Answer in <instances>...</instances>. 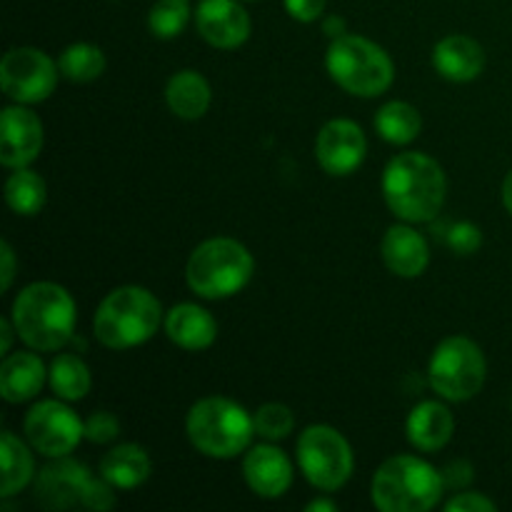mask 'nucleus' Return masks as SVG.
<instances>
[{
	"mask_svg": "<svg viewBox=\"0 0 512 512\" xmlns=\"http://www.w3.org/2000/svg\"><path fill=\"white\" fill-rule=\"evenodd\" d=\"M448 193L445 173L430 155L400 153L383 173L388 208L405 223H428L440 213Z\"/></svg>",
	"mask_w": 512,
	"mask_h": 512,
	"instance_id": "f257e3e1",
	"label": "nucleus"
},
{
	"mask_svg": "<svg viewBox=\"0 0 512 512\" xmlns=\"http://www.w3.org/2000/svg\"><path fill=\"white\" fill-rule=\"evenodd\" d=\"M13 325L28 348L60 350L73 340L75 303L65 288L55 283H33L18 293L13 303Z\"/></svg>",
	"mask_w": 512,
	"mask_h": 512,
	"instance_id": "f03ea898",
	"label": "nucleus"
},
{
	"mask_svg": "<svg viewBox=\"0 0 512 512\" xmlns=\"http://www.w3.org/2000/svg\"><path fill=\"white\" fill-rule=\"evenodd\" d=\"M158 298L140 285H123L105 295L95 310V338L110 350H128L153 338L160 328Z\"/></svg>",
	"mask_w": 512,
	"mask_h": 512,
	"instance_id": "7ed1b4c3",
	"label": "nucleus"
},
{
	"mask_svg": "<svg viewBox=\"0 0 512 512\" xmlns=\"http://www.w3.org/2000/svg\"><path fill=\"white\" fill-rule=\"evenodd\" d=\"M370 493L383 512H428L443 495V475L415 455H395L378 468Z\"/></svg>",
	"mask_w": 512,
	"mask_h": 512,
	"instance_id": "20e7f679",
	"label": "nucleus"
},
{
	"mask_svg": "<svg viewBox=\"0 0 512 512\" xmlns=\"http://www.w3.org/2000/svg\"><path fill=\"white\" fill-rule=\"evenodd\" d=\"M253 255L233 238H210L190 253L185 278L200 298L220 300L240 293L253 278Z\"/></svg>",
	"mask_w": 512,
	"mask_h": 512,
	"instance_id": "39448f33",
	"label": "nucleus"
},
{
	"mask_svg": "<svg viewBox=\"0 0 512 512\" xmlns=\"http://www.w3.org/2000/svg\"><path fill=\"white\" fill-rule=\"evenodd\" d=\"M188 438L208 458L230 460L243 453L255 435V423L243 405L228 398H203L190 408Z\"/></svg>",
	"mask_w": 512,
	"mask_h": 512,
	"instance_id": "423d86ee",
	"label": "nucleus"
},
{
	"mask_svg": "<svg viewBox=\"0 0 512 512\" xmlns=\"http://www.w3.org/2000/svg\"><path fill=\"white\" fill-rule=\"evenodd\" d=\"M325 65L335 83L350 95L375 98L393 85V60L380 45L360 35H340L330 43Z\"/></svg>",
	"mask_w": 512,
	"mask_h": 512,
	"instance_id": "0eeeda50",
	"label": "nucleus"
},
{
	"mask_svg": "<svg viewBox=\"0 0 512 512\" xmlns=\"http://www.w3.org/2000/svg\"><path fill=\"white\" fill-rule=\"evenodd\" d=\"M485 375H488V363L483 350L473 340L460 335L443 340L430 358V388L450 403L475 398L483 390Z\"/></svg>",
	"mask_w": 512,
	"mask_h": 512,
	"instance_id": "6e6552de",
	"label": "nucleus"
},
{
	"mask_svg": "<svg viewBox=\"0 0 512 512\" xmlns=\"http://www.w3.org/2000/svg\"><path fill=\"white\" fill-rule=\"evenodd\" d=\"M298 463L318 490H340L353 475V450L330 425H310L300 433Z\"/></svg>",
	"mask_w": 512,
	"mask_h": 512,
	"instance_id": "1a4fd4ad",
	"label": "nucleus"
},
{
	"mask_svg": "<svg viewBox=\"0 0 512 512\" xmlns=\"http://www.w3.org/2000/svg\"><path fill=\"white\" fill-rule=\"evenodd\" d=\"M60 68L38 48H13L0 63V83L15 103H40L58 83Z\"/></svg>",
	"mask_w": 512,
	"mask_h": 512,
	"instance_id": "9d476101",
	"label": "nucleus"
},
{
	"mask_svg": "<svg viewBox=\"0 0 512 512\" xmlns=\"http://www.w3.org/2000/svg\"><path fill=\"white\" fill-rule=\"evenodd\" d=\"M25 438L35 453L45 458H65L73 453L80 438H85V423L68 405L58 400H43L25 415Z\"/></svg>",
	"mask_w": 512,
	"mask_h": 512,
	"instance_id": "9b49d317",
	"label": "nucleus"
},
{
	"mask_svg": "<svg viewBox=\"0 0 512 512\" xmlns=\"http://www.w3.org/2000/svg\"><path fill=\"white\" fill-rule=\"evenodd\" d=\"M365 135L358 123L353 120H330L315 140V158H318L320 168L328 175H350L360 168L365 160Z\"/></svg>",
	"mask_w": 512,
	"mask_h": 512,
	"instance_id": "f8f14e48",
	"label": "nucleus"
},
{
	"mask_svg": "<svg viewBox=\"0 0 512 512\" xmlns=\"http://www.w3.org/2000/svg\"><path fill=\"white\" fill-rule=\"evenodd\" d=\"M3 133H0V163L5 168H25L38 158L43 148V123L23 103L3 110Z\"/></svg>",
	"mask_w": 512,
	"mask_h": 512,
	"instance_id": "ddd939ff",
	"label": "nucleus"
},
{
	"mask_svg": "<svg viewBox=\"0 0 512 512\" xmlns=\"http://www.w3.org/2000/svg\"><path fill=\"white\" fill-rule=\"evenodd\" d=\"M198 33L213 48H238L250 35V18L238 0H203L195 10Z\"/></svg>",
	"mask_w": 512,
	"mask_h": 512,
	"instance_id": "4468645a",
	"label": "nucleus"
},
{
	"mask_svg": "<svg viewBox=\"0 0 512 512\" xmlns=\"http://www.w3.org/2000/svg\"><path fill=\"white\" fill-rule=\"evenodd\" d=\"M88 478L90 473L85 465L68 458H58L55 463L45 465L38 478H35V503L43 505L45 510L73 508L83 498V488Z\"/></svg>",
	"mask_w": 512,
	"mask_h": 512,
	"instance_id": "2eb2a0df",
	"label": "nucleus"
},
{
	"mask_svg": "<svg viewBox=\"0 0 512 512\" xmlns=\"http://www.w3.org/2000/svg\"><path fill=\"white\" fill-rule=\"evenodd\" d=\"M243 473L250 490L260 498H280L293 485V465L285 458L283 450L273 445H258L250 450L245 455Z\"/></svg>",
	"mask_w": 512,
	"mask_h": 512,
	"instance_id": "dca6fc26",
	"label": "nucleus"
},
{
	"mask_svg": "<svg viewBox=\"0 0 512 512\" xmlns=\"http://www.w3.org/2000/svg\"><path fill=\"white\" fill-rule=\"evenodd\" d=\"M380 255H383L390 273L400 275V278H418L428 268V240L410 225H393L385 233Z\"/></svg>",
	"mask_w": 512,
	"mask_h": 512,
	"instance_id": "f3484780",
	"label": "nucleus"
},
{
	"mask_svg": "<svg viewBox=\"0 0 512 512\" xmlns=\"http://www.w3.org/2000/svg\"><path fill=\"white\" fill-rule=\"evenodd\" d=\"M433 65L443 78L453 83H468L483 73L485 53L478 40L468 35H448L435 45Z\"/></svg>",
	"mask_w": 512,
	"mask_h": 512,
	"instance_id": "a211bd4d",
	"label": "nucleus"
},
{
	"mask_svg": "<svg viewBox=\"0 0 512 512\" xmlns=\"http://www.w3.org/2000/svg\"><path fill=\"white\" fill-rule=\"evenodd\" d=\"M165 333H168V338L178 348L193 350L195 353V350H205L215 343V338H218V323L200 305L183 303L175 305L165 315Z\"/></svg>",
	"mask_w": 512,
	"mask_h": 512,
	"instance_id": "6ab92c4d",
	"label": "nucleus"
},
{
	"mask_svg": "<svg viewBox=\"0 0 512 512\" xmlns=\"http://www.w3.org/2000/svg\"><path fill=\"white\" fill-rule=\"evenodd\" d=\"M455 418L445 405L428 400V403L415 405V410L408 418V438L410 443L425 453L445 448L448 440L453 438Z\"/></svg>",
	"mask_w": 512,
	"mask_h": 512,
	"instance_id": "aec40b11",
	"label": "nucleus"
},
{
	"mask_svg": "<svg viewBox=\"0 0 512 512\" xmlns=\"http://www.w3.org/2000/svg\"><path fill=\"white\" fill-rule=\"evenodd\" d=\"M45 383V365L35 353L8 355L0 368V395L8 403L35 398Z\"/></svg>",
	"mask_w": 512,
	"mask_h": 512,
	"instance_id": "412c9836",
	"label": "nucleus"
},
{
	"mask_svg": "<svg viewBox=\"0 0 512 512\" xmlns=\"http://www.w3.org/2000/svg\"><path fill=\"white\" fill-rule=\"evenodd\" d=\"M150 470L153 465H150L148 453L133 443L118 445L100 460V478L123 490L138 488L140 483H145L150 478Z\"/></svg>",
	"mask_w": 512,
	"mask_h": 512,
	"instance_id": "4be33fe9",
	"label": "nucleus"
},
{
	"mask_svg": "<svg viewBox=\"0 0 512 512\" xmlns=\"http://www.w3.org/2000/svg\"><path fill=\"white\" fill-rule=\"evenodd\" d=\"M165 100L173 115L183 120H198L210 108V85L195 70H180L165 88Z\"/></svg>",
	"mask_w": 512,
	"mask_h": 512,
	"instance_id": "5701e85b",
	"label": "nucleus"
},
{
	"mask_svg": "<svg viewBox=\"0 0 512 512\" xmlns=\"http://www.w3.org/2000/svg\"><path fill=\"white\" fill-rule=\"evenodd\" d=\"M375 130L388 143L405 145L418 138L420 130H423V118H420V113L410 103L393 100V103H385L378 110V115H375Z\"/></svg>",
	"mask_w": 512,
	"mask_h": 512,
	"instance_id": "b1692460",
	"label": "nucleus"
},
{
	"mask_svg": "<svg viewBox=\"0 0 512 512\" xmlns=\"http://www.w3.org/2000/svg\"><path fill=\"white\" fill-rule=\"evenodd\" d=\"M0 450H3V498H13L33 480V455L10 430L3 433Z\"/></svg>",
	"mask_w": 512,
	"mask_h": 512,
	"instance_id": "393cba45",
	"label": "nucleus"
},
{
	"mask_svg": "<svg viewBox=\"0 0 512 512\" xmlns=\"http://www.w3.org/2000/svg\"><path fill=\"white\" fill-rule=\"evenodd\" d=\"M50 388L60 400H80L90 390V370L78 355L63 353L50 365Z\"/></svg>",
	"mask_w": 512,
	"mask_h": 512,
	"instance_id": "a878e982",
	"label": "nucleus"
},
{
	"mask_svg": "<svg viewBox=\"0 0 512 512\" xmlns=\"http://www.w3.org/2000/svg\"><path fill=\"white\" fill-rule=\"evenodd\" d=\"M5 200L18 215H35L45 205V180L35 170L18 168L5 183Z\"/></svg>",
	"mask_w": 512,
	"mask_h": 512,
	"instance_id": "bb28decb",
	"label": "nucleus"
},
{
	"mask_svg": "<svg viewBox=\"0 0 512 512\" xmlns=\"http://www.w3.org/2000/svg\"><path fill=\"white\" fill-rule=\"evenodd\" d=\"M60 75L73 83H90V80L100 78L105 70V55L103 50L95 48L90 43H75L65 48L60 55Z\"/></svg>",
	"mask_w": 512,
	"mask_h": 512,
	"instance_id": "cd10ccee",
	"label": "nucleus"
},
{
	"mask_svg": "<svg viewBox=\"0 0 512 512\" xmlns=\"http://www.w3.org/2000/svg\"><path fill=\"white\" fill-rule=\"evenodd\" d=\"M190 18V5L188 0H158V3L150 8L148 25L150 33L155 38L170 40L175 35L183 33V28L188 25Z\"/></svg>",
	"mask_w": 512,
	"mask_h": 512,
	"instance_id": "c85d7f7f",
	"label": "nucleus"
},
{
	"mask_svg": "<svg viewBox=\"0 0 512 512\" xmlns=\"http://www.w3.org/2000/svg\"><path fill=\"white\" fill-rule=\"evenodd\" d=\"M255 433L265 440H280L288 438L295 428V418L290 413L288 405L280 403H268L263 408H258V413L253 415Z\"/></svg>",
	"mask_w": 512,
	"mask_h": 512,
	"instance_id": "c756f323",
	"label": "nucleus"
},
{
	"mask_svg": "<svg viewBox=\"0 0 512 512\" xmlns=\"http://www.w3.org/2000/svg\"><path fill=\"white\" fill-rule=\"evenodd\" d=\"M115 485H110L108 480H95L88 478L83 488V498H80V505H85L88 510H98L105 512L110 508H115V493H113Z\"/></svg>",
	"mask_w": 512,
	"mask_h": 512,
	"instance_id": "7c9ffc66",
	"label": "nucleus"
},
{
	"mask_svg": "<svg viewBox=\"0 0 512 512\" xmlns=\"http://www.w3.org/2000/svg\"><path fill=\"white\" fill-rule=\"evenodd\" d=\"M120 433V425L115 420V415L110 413H93L88 420H85V438L90 443H110V440L118 438Z\"/></svg>",
	"mask_w": 512,
	"mask_h": 512,
	"instance_id": "2f4dec72",
	"label": "nucleus"
},
{
	"mask_svg": "<svg viewBox=\"0 0 512 512\" xmlns=\"http://www.w3.org/2000/svg\"><path fill=\"white\" fill-rule=\"evenodd\" d=\"M448 245L460 255H470L483 245V233H480L478 225L473 223H458L450 228L448 233Z\"/></svg>",
	"mask_w": 512,
	"mask_h": 512,
	"instance_id": "473e14b6",
	"label": "nucleus"
},
{
	"mask_svg": "<svg viewBox=\"0 0 512 512\" xmlns=\"http://www.w3.org/2000/svg\"><path fill=\"white\" fill-rule=\"evenodd\" d=\"M448 512H493L495 503L480 493H460L445 505Z\"/></svg>",
	"mask_w": 512,
	"mask_h": 512,
	"instance_id": "72a5a7b5",
	"label": "nucleus"
},
{
	"mask_svg": "<svg viewBox=\"0 0 512 512\" xmlns=\"http://www.w3.org/2000/svg\"><path fill=\"white\" fill-rule=\"evenodd\" d=\"M285 8L300 23H313L323 15L325 0H285Z\"/></svg>",
	"mask_w": 512,
	"mask_h": 512,
	"instance_id": "f704fd0d",
	"label": "nucleus"
},
{
	"mask_svg": "<svg viewBox=\"0 0 512 512\" xmlns=\"http://www.w3.org/2000/svg\"><path fill=\"white\" fill-rule=\"evenodd\" d=\"M0 258H3V290H8L15 278V255L8 240H3V245H0Z\"/></svg>",
	"mask_w": 512,
	"mask_h": 512,
	"instance_id": "c9c22d12",
	"label": "nucleus"
},
{
	"mask_svg": "<svg viewBox=\"0 0 512 512\" xmlns=\"http://www.w3.org/2000/svg\"><path fill=\"white\" fill-rule=\"evenodd\" d=\"M13 333H18L13 325V320H8V318L0 320V335H3V348L0 350H3V355L10 353V345H13Z\"/></svg>",
	"mask_w": 512,
	"mask_h": 512,
	"instance_id": "e433bc0d",
	"label": "nucleus"
},
{
	"mask_svg": "<svg viewBox=\"0 0 512 512\" xmlns=\"http://www.w3.org/2000/svg\"><path fill=\"white\" fill-rule=\"evenodd\" d=\"M325 33L330 35V38H340V35H345V20L343 18H328L325 20Z\"/></svg>",
	"mask_w": 512,
	"mask_h": 512,
	"instance_id": "4c0bfd02",
	"label": "nucleus"
},
{
	"mask_svg": "<svg viewBox=\"0 0 512 512\" xmlns=\"http://www.w3.org/2000/svg\"><path fill=\"white\" fill-rule=\"evenodd\" d=\"M503 203L508 208V213L512 215V170L505 175V183H503Z\"/></svg>",
	"mask_w": 512,
	"mask_h": 512,
	"instance_id": "58836bf2",
	"label": "nucleus"
},
{
	"mask_svg": "<svg viewBox=\"0 0 512 512\" xmlns=\"http://www.w3.org/2000/svg\"><path fill=\"white\" fill-rule=\"evenodd\" d=\"M335 510V503H330V500H315V503L308 505V512H333Z\"/></svg>",
	"mask_w": 512,
	"mask_h": 512,
	"instance_id": "ea45409f",
	"label": "nucleus"
}]
</instances>
